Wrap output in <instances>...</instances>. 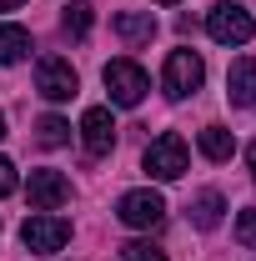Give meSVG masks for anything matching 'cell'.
Here are the masks:
<instances>
[{
    "label": "cell",
    "mask_w": 256,
    "mask_h": 261,
    "mask_svg": "<svg viewBox=\"0 0 256 261\" xmlns=\"http://www.w3.org/2000/svg\"><path fill=\"white\" fill-rule=\"evenodd\" d=\"M100 81H106V91H111L116 106H141L146 91H151V75H146L136 61H126V56L106 65V70H100Z\"/></svg>",
    "instance_id": "obj_4"
},
{
    "label": "cell",
    "mask_w": 256,
    "mask_h": 261,
    "mask_svg": "<svg viewBox=\"0 0 256 261\" xmlns=\"http://www.w3.org/2000/svg\"><path fill=\"white\" fill-rule=\"evenodd\" d=\"M35 141L56 151V146H65V141H70V126H65L61 116H40V126H35Z\"/></svg>",
    "instance_id": "obj_16"
},
{
    "label": "cell",
    "mask_w": 256,
    "mask_h": 261,
    "mask_svg": "<svg viewBox=\"0 0 256 261\" xmlns=\"http://www.w3.org/2000/svg\"><path fill=\"white\" fill-rule=\"evenodd\" d=\"M186 141L176 136V130H166V136H156L151 146H146V156H141V166H146V176H156V181H181L186 176Z\"/></svg>",
    "instance_id": "obj_2"
},
{
    "label": "cell",
    "mask_w": 256,
    "mask_h": 261,
    "mask_svg": "<svg viewBox=\"0 0 256 261\" xmlns=\"http://www.w3.org/2000/svg\"><path fill=\"white\" fill-rule=\"evenodd\" d=\"M111 31L121 35L126 45H146V40L156 35V15H151V10H121V15L111 20Z\"/></svg>",
    "instance_id": "obj_11"
},
{
    "label": "cell",
    "mask_w": 256,
    "mask_h": 261,
    "mask_svg": "<svg viewBox=\"0 0 256 261\" xmlns=\"http://www.w3.org/2000/svg\"><path fill=\"white\" fill-rule=\"evenodd\" d=\"M81 141H86L91 156H111V146H116V121H111L106 106H91V111L81 116Z\"/></svg>",
    "instance_id": "obj_8"
},
{
    "label": "cell",
    "mask_w": 256,
    "mask_h": 261,
    "mask_svg": "<svg viewBox=\"0 0 256 261\" xmlns=\"http://www.w3.org/2000/svg\"><path fill=\"white\" fill-rule=\"evenodd\" d=\"M231 151H236V136L226 126H206L201 130V156H206V161H231Z\"/></svg>",
    "instance_id": "obj_14"
},
{
    "label": "cell",
    "mask_w": 256,
    "mask_h": 261,
    "mask_svg": "<svg viewBox=\"0 0 256 261\" xmlns=\"http://www.w3.org/2000/svg\"><path fill=\"white\" fill-rule=\"evenodd\" d=\"M201 81H206V61H201L196 50H171V56H166L161 86H166V96H171V100L196 96V91H201Z\"/></svg>",
    "instance_id": "obj_3"
},
{
    "label": "cell",
    "mask_w": 256,
    "mask_h": 261,
    "mask_svg": "<svg viewBox=\"0 0 256 261\" xmlns=\"http://www.w3.org/2000/svg\"><path fill=\"white\" fill-rule=\"evenodd\" d=\"M236 241H241V246H256V206H246V211L236 216Z\"/></svg>",
    "instance_id": "obj_18"
},
{
    "label": "cell",
    "mask_w": 256,
    "mask_h": 261,
    "mask_svg": "<svg viewBox=\"0 0 256 261\" xmlns=\"http://www.w3.org/2000/svg\"><path fill=\"white\" fill-rule=\"evenodd\" d=\"M31 56V31L25 25H0V65H15Z\"/></svg>",
    "instance_id": "obj_13"
},
{
    "label": "cell",
    "mask_w": 256,
    "mask_h": 261,
    "mask_svg": "<svg viewBox=\"0 0 256 261\" xmlns=\"http://www.w3.org/2000/svg\"><path fill=\"white\" fill-rule=\"evenodd\" d=\"M61 25H65L70 40H86V35H91V5H86V0H70L65 15H61Z\"/></svg>",
    "instance_id": "obj_15"
},
{
    "label": "cell",
    "mask_w": 256,
    "mask_h": 261,
    "mask_svg": "<svg viewBox=\"0 0 256 261\" xmlns=\"http://www.w3.org/2000/svg\"><path fill=\"white\" fill-rule=\"evenodd\" d=\"M65 196H70V181L61 171H31V206L35 211H56Z\"/></svg>",
    "instance_id": "obj_9"
},
{
    "label": "cell",
    "mask_w": 256,
    "mask_h": 261,
    "mask_svg": "<svg viewBox=\"0 0 256 261\" xmlns=\"http://www.w3.org/2000/svg\"><path fill=\"white\" fill-rule=\"evenodd\" d=\"M35 91L45 100H70L81 91V81H75V65L65 61V56H40L35 61Z\"/></svg>",
    "instance_id": "obj_5"
},
{
    "label": "cell",
    "mask_w": 256,
    "mask_h": 261,
    "mask_svg": "<svg viewBox=\"0 0 256 261\" xmlns=\"http://www.w3.org/2000/svg\"><path fill=\"white\" fill-rule=\"evenodd\" d=\"M226 96L231 106H256V56H241L226 70Z\"/></svg>",
    "instance_id": "obj_10"
},
{
    "label": "cell",
    "mask_w": 256,
    "mask_h": 261,
    "mask_svg": "<svg viewBox=\"0 0 256 261\" xmlns=\"http://www.w3.org/2000/svg\"><path fill=\"white\" fill-rule=\"evenodd\" d=\"M15 186H20V181H15V166H10L5 156H0V196H10Z\"/></svg>",
    "instance_id": "obj_19"
},
{
    "label": "cell",
    "mask_w": 256,
    "mask_h": 261,
    "mask_svg": "<svg viewBox=\"0 0 256 261\" xmlns=\"http://www.w3.org/2000/svg\"><path fill=\"white\" fill-rule=\"evenodd\" d=\"M156 5H176V0H156Z\"/></svg>",
    "instance_id": "obj_23"
},
{
    "label": "cell",
    "mask_w": 256,
    "mask_h": 261,
    "mask_svg": "<svg viewBox=\"0 0 256 261\" xmlns=\"http://www.w3.org/2000/svg\"><path fill=\"white\" fill-rule=\"evenodd\" d=\"M206 35L216 40V45H246L256 35V20L246 5H236V0H221V5H211L206 10Z\"/></svg>",
    "instance_id": "obj_1"
},
{
    "label": "cell",
    "mask_w": 256,
    "mask_h": 261,
    "mask_svg": "<svg viewBox=\"0 0 256 261\" xmlns=\"http://www.w3.org/2000/svg\"><path fill=\"white\" fill-rule=\"evenodd\" d=\"M15 5H20V0H0V10H15Z\"/></svg>",
    "instance_id": "obj_21"
},
{
    "label": "cell",
    "mask_w": 256,
    "mask_h": 261,
    "mask_svg": "<svg viewBox=\"0 0 256 261\" xmlns=\"http://www.w3.org/2000/svg\"><path fill=\"white\" fill-rule=\"evenodd\" d=\"M221 211H226V196L221 191H201L191 201V221L201 231H216V226H221Z\"/></svg>",
    "instance_id": "obj_12"
},
{
    "label": "cell",
    "mask_w": 256,
    "mask_h": 261,
    "mask_svg": "<svg viewBox=\"0 0 256 261\" xmlns=\"http://www.w3.org/2000/svg\"><path fill=\"white\" fill-rule=\"evenodd\" d=\"M116 216H121L131 231H151V226L166 221V196L161 191H126L116 201Z\"/></svg>",
    "instance_id": "obj_6"
},
{
    "label": "cell",
    "mask_w": 256,
    "mask_h": 261,
    "mask_svg": "<svg viewBox=\"0 0 256 261\" xmlns=\"http://www.w3.org/2000/svg\"><path fill=\"white\" fill-rule=\"evenodd\" d=\"M20 241H25L31 251H61L65 241H70V221L50 216V211H40V216H31V221L20 226Z\"/></svg>",
    "instance_id": "obj_7"
},
{
    "label": "cell",
    "mask_w": 256,
    "mask_h": 261,
    "mask_svg": "<svg viewBox=\"0 0 256 261\" xmlns=\"http://www.w3.org/2000/svg\"><path fill=\"white\" fill-rule=\"evenodd\" d=\"M0 141H5V116H0Z\"/></svg>",
    "instance_id": "obj_22"
},
{
    "label": "cell",
    "mask_w": 256,
    "mask_h": 261,
    "mask_svg": "<svg viewBox=\"0 0 256 261\" xmlns=\"http://www.w3.org/2000/svg\"><path fill=\"white\" fill-rule=\"evenodd\" d=\"M121 261H166V251L156 241H131V246H121Z\"/></svg>",
    "instance_id": "obj_17"
},
{
    "label": "cell",
    "mask_w": 256,
    "mask_h": 261,
    "mask_svg": "<svg viewBox=\"0 0 256 261\" xmlns=\"http://www.w3.org/2000/svg\"><path fill=\"white\" fill-rule=\"evenodd\" d=\"M246 166H251V176H256V141L246 146Z\"/></svg>",
    "instance_id": "obj_20"
}]
</instances>
